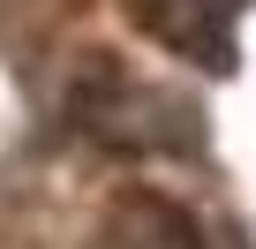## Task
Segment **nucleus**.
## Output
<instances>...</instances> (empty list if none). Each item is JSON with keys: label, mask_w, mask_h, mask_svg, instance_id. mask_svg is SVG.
Returning a JSON list of instances; mask_svg holds the SVG:
<instances>
[{"label": "nucleus", "mask_w": 256, "mask_h": 249, "mask_svg": "<svg viewBox=\"0 0 256 249\" xmlns=\"http://www.w3.org/2000/svg\"><path fill=\"white\" fill-rule=\"evenodd\" d=\"M98 249H196V226H188L174 204H158V196H136V204H120V211L106 219Z\"/></svg>", "instance_id": "obj_1"}]
</instances>
